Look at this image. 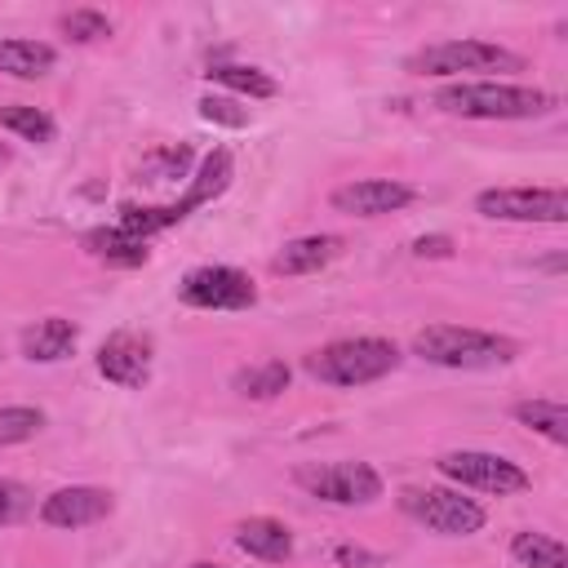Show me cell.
<instances>
[{
    "mask_svg": "<svg viewBox=\"0 0 568 568\" xmlns=\"http://www.w3.org/2000/svg\"><path fill=\"white\" fill-rule=\"evenodd\" d=\"M435 106L444 115H462V120H541L559 106V98L546 89H532V84L457 80L435 93Z\"/></svg>",
    "mask_w": 568,
    "mask_h": 568,
    "instance_id": "obj_1",
    "label": "cell"
},
{
    "mask_svg": "<svg viewBox=\"0 0 568 568\" xmlns=\"http://www.w3.org/2000/svg\"><path fill=\"white\" fill-rule=\"evenodd\" d=\"M413 355H422L426 364L439 368H462V373H479V368H501L519 355V342L506 333H488V328H470V324H426L413 337Z\"/></svg>",
    "mask_w": 568,
    "mask_h": 568,
    "instance_id": "obj_2",
    "label": "cell"
},
{
    "mask_svg": "<svg viewBox=\"0 0 568 568\" xmlns=\"http://www.w3.org/2000/svg\"><path fill=\"white\" fill-rule=\"evenodd\" d=\"M302 368L324 386L355 390V386H373L386 373H395L399 368V346L386 342V337H337V342L311 351L302 359Z\"/></svg>",
    "mask_w": 568,
    "mask_h": 568,
    "instance_id": "obj_3",
    "label": "cell"
},
{
    "mask_svg": "<svg viewBox=\"0 0 568 568\" xmlns=\"http://www.w3.org/2000/svg\"><path fill=\"white\" fill-rule=\"evenodd\" d=\"M408 71L413 75H435V80H457V75H488V71H524V58L506 44H493V40H439V44H426L408 58Z\"/></svg>",
    "mask_w": 568,
    "mask_h": 568,
    "instance_id": "obj_4",
    "label": "cell"
},
{
    "mask_svg": "<svg viewBox=\"0 0 568 568\" xmlns=\"http://www.w3.org/2000/svg\"><path fill=\"white\" fill-rule=\"evenodd\" d=\"M399 510L439 537H470L488 524V510L475 497H466L462 488H430V484L417 488L413 484L399 493Z\"/></svg>",
    "mask_w": 568,
    "mask_h": 568,
    "instance_id": "obj_5",
    "label": "cell"
},
{
    "mask_svg": "<svg viewBox=\"0 0 568 568\" xmlns=\"http://www.w3.org/2000/svg\"><path fill=\"white\" fill-rule=\"evenodd\" d=\"M297 488L328 501V506H373L382 497V475L368 462L342 457V462H306L293 470Z\"/></svg>",
    "mask_w": 568,
    "mask_h": 568,
    "instance_id": "obj_6",
    "label": "cell"
},
{
    "mask_svg": "<svg viewBox=\"0 0 568 568\" xmlns=\"http://www.w3.org/2000/svg\"><path fill=\"white\" fill-rule=\"evenodd\" d=\"M435 470L444 479H453L457 488H475V493H488V497H515V493H528L532 475L501 457V453H484V448H457V453H444L435 462Z\"/></svg>",
    "mask_w": 568,
    "mask_h": 568,
    "instance_id": "obj_7",
    "label": "cell"
},
{
    "mask_svg": "<svg viewBox=\"0 0 568 568\" xmlns=\"http://www.w3.org/2000/svg\"><path fill=\"white\" fill-rule=\"evenodd\" d=\"M475 213L493 217V222L564 226L568 222V195L559 186H484L475 195Z\"/></svg>",
    "mask_w": 568,
    "mask_h": 568,
    "instance_id": "obj_8",
    "label": "cell"
},
{
    "mask_svg": "<svg viewBox=\"0 0 568 568\" xmlns=\"http://www.w3.org/2000/svg\"><path fill=\"white\" fill-rule=\"evenodd\" d=\"M178 297L195 311H244L257 302V284L235 266H195L182 275Z\"/></svg>",
    "mask_w": 568,
    "mask_h": 568,
    "instance_id": "obj_9",
    "label": "cell"
},
{
    "mask_svg": "<svg viewBox=\"0 0 568 568\" xmlns=\"http://www.w3.org/2000/svg\"><path fill=\"white\" fill-rule=\"evenodd\" d=\"M417 200V191L399 178H355V182H342L333 186L328 204L346 217H386V213H399Z\"/></svg>",
    "mask_w": 568,
    "mask_h": 568,
    "instance_id": "obj_10",
    "label": "cell"
},
{
    "mask_svg": "<svg viewBox=\"0 0 568 568\" xmlns=\"http://www.w3.org/2000/svg\"><path fill=\"white\" fill-rule=\"evenodd\" d=\"M111 510H115V493L111 488H93V484L53 488L40 501V519L49 528H89V524H102Z\"/></svg>",
    "mask_w": 568,
    "mask_h": 568,
    "instance_id": "obj_11",
    "label": "cell"
},
{
    "mask_svg": "<svg viewBox=\"0 0 568 568\" xmlns=\"http://www.w3.org/2000/svg\"><path fill=\"white\" fill-rule=\"evenodd\" d=\"M98 373L111 382V386H124V390H138L151 382V342L120 328L111 333L102 346H98Z\"/></svg>",
    "mask_w": 568,
    "mask_h": 568,
    "instance_id": "obj_12",
    "label": "cell"
},
{
    "mask_svg": "<svg viewBox=\"0 0 568 568\" xmlns=\"http://www.w3.org/2000/svg\"><path fill=\"white\" fill-rule=\"evenodd\" d=\"M231 178H235V160H231V151H226V146H213V151L200 160V169L191 173L186 195L169 204V209H173V217L182 222V217H191L200 204H213V200L231 186Z\"/></svg>",
    "mask_w": 568,
    "mask_h": 568,
    "instance_id": "obj_13",
    "label": "cell"
},
{
    "mask_svg": "<svg viewBox=\"0 0 568 568\" xmlns=\"http://www.w3.org/2000/svg\"><path fill=\"white\" fill-rule=\"evenodd\" d=\"M75 342H80V328L62 315H44V320L22 328V355L31 364H58L75 351Z\"/></svg>",
    "mask_w": 568,
    "mask_h": 568,
    "instance_id": "obj_14",
    "label": "cell"
},
{
    "mask_svg": "<svg viewBox=\"0 0 568 568\" xmlns=\"http://www.w3.org/2000/svg\"><path fill=\"white\" fill-rule=\"evenodd\" d=\"M337 253H342V240H337V235H297V240H288V244L271 257V271H275V275H315V271H324Z\"/></svg>",
    "mask_w": 568,
    "mask_h": 568,
    "instance_id": "obj_15",
    "label": "cell"
},
{
    "mask_svg": "<svg viewBox=\"0 0 568 568\" xmlns=\"http://www.w3.org/2000/svg\"><path fill=\"white\" fill-rule=\"evenodd\" d=\"M235 546L248 550L253 559L284 564L293 555V532L280 519H271V515H253V519H240L235 524Z\"/></svg>",
    "mask_w": 568,
    "mask_h": 568,
    "instance_id": "obj_16",
    "label": "cell"
},
{
    "mask_svg": "<svg viewBox=\"0 0 568 568\" xmlns=\"http://www.w3.org/2000/svg\"><path fill=\"white\" fill-rule=\"evenodd\" d=\"M58 67V49L44 44V40H22V36H9L0 40V71L13 75V80H40Z\"/></svg>",
    "mask_w": 568,
    "mask_h": 568,
    "instance_id": "obj_17",
    "label": "cell"
},
{
    "mask_svg": "<svg viewBox=\"0 0 568 568\" xmlns=\"http://www.w3.org/2000/svg\"><path fill=\"white\" fill-rule=\"evenodd\" d=\"M84 248H89L98 262L124 266V271H133V266L146 262V240L129 235L124 226H98V231H89V235H84Z\"/></svg>",
    "mask_w": 568,
    "mask_h": 568,
    "instance_id": "obj_18",
    "label": "cell"
},
{
    "mask_svg": "<svg viewBox=\"0 0 568 568\" xmlns=\"http://www.w3.org/2000/svg\"><path fill=\"white\" fill-rule=\"evenodd\" d=\"M510 417H515L519 426L546 435V439L559 444V448L568 444V408H564L559 399H519V404L510 408Z\"/></svg>",
    "mask_w": 568,
    "mask_h": 568,
    "instance_id": "obj_19",
    "label": "cell"
},
{
    "mask_svg": "<svg viewBox=\"0 0 568 568\" xmlns=\"http://www.w3.org/2000/svg\"><path fill=\"white\" fill-rule=\"evenodd\" d=\"M213 84L231 89V93H244V98H275V75H266L262 67H244V62H217L204 71Z\"/></svg>",
    "mask_w": 568,
    "mask_h": 568,
    "instance_id": "obj_20",
    "label": "cell"
},
{
    "mask_svg": "<svg viewBox=\"0 0 568 568\" xmlns=\"http://www.w3.org/2000/svg\"><path fill=\"white\" fill-rule=\"evenodd\" d=\"M288 377L293 373H288L284 359H262V364H248V368L235 373V390L244 399H275V395L288 390Z\"/></svg>",
    "mask_w": 568,
    "mask_h": 568,
    "instance_id": "obj_21",
    "label": "cell"
},
{
    "mask_svg": "<svg viewBox=\"0 0 568 568\" xmlns=\"http://www.w3.org/2000/svg\"><path fill=\"white\" fill-rule=\"evenodd\" d=\"M0 129H9V133H18L22 142H36V146H44V142L58 138L53 115L40 111V106H27V102H4L0 106Z\"/></svg>",
    "mask_w": 568,
    "mask_h": 568,
    "instance_id": "obj_22",
    "label": "cell"
},
{
    "mask_svg": "<svg viewBox=\"0 0 568 568\" xmlns=\"http://www.w3.org/2000/svg\"><path fill=\"white\" fill-rule=\"evenodd\" d=\"M510 555L524 564V568H568V550L564 541L546 537V532H532V528H519L510 537Z\"/></svg>",
    "mask_w": 568,
    "mask_h": 568,
    "instance_id": "obj_23",
    "label": "cell"
},
{
    "mask_svg": "<svg viewBox=\"0 0 568 568\" xmlns=\"http://www.w3.org/2000/svg\"><path fill=\"white\" fill-rule=\"evenodd\" d=\"M115 226H124V231H129V235H138V240H151V235H160V231L178 226V217H173V209H169V204H146V209L124 204Z\"/></svg>",
    "mask_w": 568,
    "mask_h": 568,
    "instance_id": "obj_24",
    "label": "cell"
},
{
    "mask_svg": "<svg viewBox=\"0 0 568 568\" xmlns=\"http://www.w3.org/2000/svg\"><path fill=\"white\" fill-rule=\"evenodd\" d=\"M40 426H44V413L31 408V404H9V408H0V448L36 439Z\"/></svg>",
    "mask_w": 568,
    "mask_h": 568,
    "instance_id": "obj_25",
    "label": "cell"
},
{
    "mask_svg": "<svg viewBox=\"0 0 568 568\" xmlns=\"http://www.w3.org/2000/svg\"><path fill=\"white\" fill-rule=\"evenodd\" d=\"M58 27H62V36L75 40V44H98V40L111 36V18L98 13V9H71V13H62Z\"/></svg>",
    "mask_w": 568,
    "mask_h": 568,
    "instance_id": "obj_26",
    "label": "cell"
},
{
    "mask_svg": "<svg viewBox=\"0 0 568 568\" xmlns=\"http://www.w3.org/2000/svg\"><path fill=\"white\" fill-rule=\"evenodd\" d=\"M31 506H36L31 488H27V484H18V479H4V475H0V528H9V524H18V519H27V515H31Z\"/></svg>",
    "mask_w": 568,
    "mask_h": 568,
    "instance_id": "obj_27",
    "label": "cell"
},
{
    "mask_svg": "<svg viewBox=\"0 0 568 568\" xmlns=\"http://www.w3.org/2000/svg\"><path fill=\"white\" fill-rule=\"evenodd\" d=\"M186 164H191V146H164L142 164V173L146 182H169V178H182Z\"/></svg>",
    "mask_w": 568,
    "mask_h": 568,
    "instance_id": "obj_28",
    "label": "cell"
},
{
    "mask_svg": "<svg viewBox=\"0 0 568 568\" xmlns=\"http://www.w3.org/2000/svg\"><path fill=\"white\" fill-rule=\"evenodd\" d=\"M200 115L209 124H226V129H244L248 124V111L235 98H200Z\"/></svg>",
    "mask_w": 568,
    "mask_h": 568,
    "instance_id": "obj_29",
    "label": "cell"
},
{
    "mask_svg": "<svg viewBox=\"0 0 568 568\" xmlns=\"http://www.w3.org/2000/svg\"><path fill=\"white\" fill-rule=\"evenodd\" d=\"M413 257H453V240L448 235H417Z\"/></svg>",
    "mask_w": 568,
    "mask_h": 568,
    "instance_id": "obj_30",
    "label": "cell"
},
{
    "mask_svg": "<svg viewBox=\"0 0 568 568\" xmlns=\"http://www.w3.org/2000/svg\"><path fill=\"white\" fill-rule=\"evenodd\" d=\"M337 564L355 568V564H377V559H373V555H364L359 546H337Z\"/></svg>",
    "mask_w": 568,
    "mask_h": 568,
    "instance_id": "obj_31",
    "label": "cell"
},
{
    "mask_svg": "<svg viewBox=\"0 0 568 568\" xmlns=\"http://www.w3.org/2000/svg\"><path fill=\"white\" fill-rule=\"evenodd\" d=\"M191 568H226V564H209V559H200V564H191Z\"/></svg>",
    "mask_w": 568,
    "mask_h": 568,
    "instance_id": "obj_32",
    "label": "cell"
},
{
    "mask_svg": "<svg viewBox=\"0 0 568 568\" xmlns=\"http://www.w3.org/2000/svg\"><path fill=\"white\" fill-rule=\"evenodd\" d=\"M4 164H9V146L0 142V169H4Z\"/></svg>",
    "mask_w": 568,
    "mask_h": 568,
    "instance_id": "obj_33",
    "label": "cell"
}]
</instances>
